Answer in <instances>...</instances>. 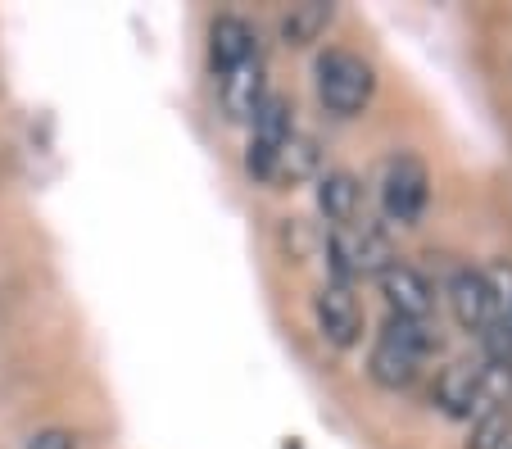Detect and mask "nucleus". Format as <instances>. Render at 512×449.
<instances>
[{
    "label": "nucleus",
    "mask_w": 512,
    "mask_h": 449,
    "mask_svg": "<svg viewBox=\"0 0 512 449\" xmlns=\"http://www.w3.org/2000/svg\"><path fill=\"white\" fill-rule=\"evenodd\" d=\"M431 332H426V323H408V318H395L390 313L386 327H381V341L377 350H372L368 359V372L377 386H386V391H399V386H408V381L417 377V363H422V354L431 350Z\"/></svg>",
    "instance_id": "nucleus-1"
},
{
    "label": "nucleus",
    "mask_w": 512,
    "mask_h": 449,
    "mask_svg": "<svg viewBox=\"0 0 512 449\" xmlns=\"http://www.w3.org/2000/svg\"><path fill=\"white\" fill-rule=\"evenodd\" d=\"M318 96L331 114L354 118L368 109L372 91H377V73H372L368 59H358L354 50H327L318 55Z\"/></svg>",
    "instance_id": "nucleus-2"
},
{
    "label": "nucleus",
    "mask_w": 512,
    "mask_h": 449,
    "mask_svg": "<svg viewBox=\"0 0 512 449\" xmlns=\"http://www.w3.org/2000/svg\"><path fill=\"white\" fill-rule=\"evenodd\" d=\"M426 196H431V177H426L422 159L417 155L386 159V173H381V209H386L390 223L413 227L426 209Z\"/></svg>",
    "instance_id": "nucleus-3"
},
{
    "label": "nucleus",
    "mask_w": 512,
    "mask_h": 449,
    "mask_svg": "<svg viewBox=\"0 0 512 449\" xmlns=\"http://www.w3.org/2000/svg\"><path fill=\"white\" fill-rule=\"evenodd\" d=\"M485 381H490V363H449L435 381V404L449 418H476V413H485Z\"/></svg>",
    "instance_id": "nucleus-4"
},
{
    "label": "nucleus",
    "mask_w": 512,
    "mask_h": 449,
    "mask_svg": "<svg viewBox=\"0 0 512 449\" xmlns=\"http://www.w3.org/2000/svg\"><path fill=\"white\" fill-rule=\"evenodd\" d=\"M449 309H454L463 332H481V336L490 332L499 309H494V291H490V282H485V273L458 268V273L449 277Z\"/></svg>",
    "instance_id": "nucleus-5"
},
{
    "label": "nucleus",
    "mask_w": 512,
    "mask_h": 449,
    "mask_svg": "<svg viewBox=\"0 0 512 449\" xmlns=\"http://www.w3.org/2000/svg\"><path fill=\"white\" fill-rule=\"evenodd\" d=\"M381 295H386L390 313H395V318H408V323H426L435 309L431 282H426L413 264H399V259L381 273Z\"/></svg>",
    "instance_id": "nucleus-6"
},
{
    "label": "nucleus",
    "mask_w": 512,
    "mask_h": 449,
    "mask_svg": "<svg viewBox=\"0 0 512 449\" xmlns=\"http://www.w3.org/2000/svg\"><path fill=\"white\" fill-rule=\"evenodd\" d=\"M313 309H318V327L331 345L345 350V345L358 341V332H363V309H358V300L349 295V286H340V282L322 286Z\"/></svg>",
    "instance_id": "nucleus-7"
},
{
    "label": "nucleus",
    "mask_w": 512,
    "mask_h": 449,
    "mask_svg": "<svg viewBox=\"0 0 512 449\" xmlns=\"http://www.w3.org/2000/svg\"><path fill=\"white\" fill-rule=\"evenodd\" d=\"M209 55L218 73H232L250 59H259V46H254V28L241 19H218L209 32Z\"/></svg>",
    "instance_id": "nucleus-8"
},
{
    "label": "nucleus",
    "mask_w": 512,
    "mask_h": 449,
    "mask_svg": "<svg viewBox=\"0 0 512 449\" xmlns=\"http://www.w3.org/2000/svg\"><path fill=\"white\" fill-rule=\"evenodd\" d=\"M263 69L259 59H250V64H241V69L223 73V109L227 118H236V123H254V114L263 109Z\"/></svg>",
    "instance_id": "nucleus-9"
},
{
    "label": "nucleus",
    "mask_w": 512,
    "mask_h": 449,
    "mask_svg": "<svg viewBox=\"0 0 512 449\" xmlns=\"http://www.w3.org/2000/svg\"><path fill=\"white\" fill-rule=\"evenodd\" d=\"M358 200H363V191H358V182L349 173H322L318 177V209L327 214V223L349 227L358 218Z\"/></svg>",
    "instance_id": "nucleus-10"
},
{
    "label": "nucleus",
    "mask_w": 512,
    "mask_h": 449,
    "mask_svg": "<svg viewBox=\"0 0 512 449\" xmlns=\"http://www.w3.org/2000/svg\"><path fill=\"white\" fill-rule=\"evenodd\" d=\"M327 23H331V5H322V0L290 5L286 19H281V41H286V46H309V41L322 37Z\"/></svg>",
    "instance_id": "nucleus-11"
},
{
    "label": "nucleus",
    "mask_w": 512,
    "mask_h": 449,
    "mask_svg": "<svg viewBox=\"0 0 512 449\" xmlns=\"http://www.w3.org/2000/svg\"><path fill=\"white\" fill-rule=\"evenodd\" d=\"M313 173H318V146H313V137H295V132H290V141L281 146V155H277L272 177L304 182V177H313Z\"/></svg>",
    "instance_id": "nucleus-12"
},
{
    "label": "nucleus",
    "mask_w": 512,
    "mask_h": 449,
    "mask_svg": "<svg viewBox=\"0 0 512 449\" xmlns=\"http://www.w3.org/2000/svg\"><path fill=\"white\" fill-rule=\"evenodd\" d=\"M512 440V409L499 404V409H485L472 418V440L467 449H508Z\"/></svg>",
    "instance_id": "nucleus-13"
},
{
    "label": "nucleus",
    "mask_w": 512,
    "mask_h": 449,
    "mask_svg": "<svg viewBox=\"0 0 512 449\" xmlns=\"http://www.w3.org/2000/svg\"><path fill=\"white\" fill-rule=\"evenodd\" d=\"M28 449H78V440L68 436V431L50 427V431H37V436L28 440Z\"/></svg>",
    "instance_id": "nucleus-14"
},
{
    "label": "nucleus",
    "mask_w": 512,
    "mask_h": 449,
    "mask_svg": "<svg viewBox=\"0 0 512 449\" xmlns=\"http://www.w3.org/2000/svg\"><path fill=\"white\" fill-rule=\"evenodd\" d=\"M508 449H512V445H508Z\"/></svg>",
    "instance_id": "nucleus-15"
}]
</instances>
